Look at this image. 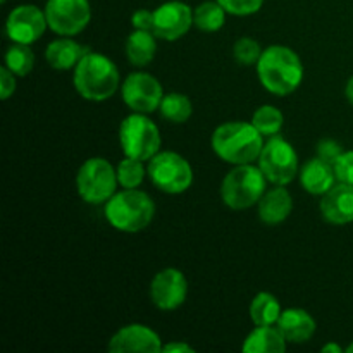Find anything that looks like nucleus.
Segmentation results:
<instances>
[{
	"label": "nucleus",
	"instance_id": "473e14b6",
	"mask_svg": "<svg viewBox=\"0 0 353 353\" xmlns=\"http://www.w3.org/2000/svg\"><path fill=\"white\" fill-rule=\"evenodd\" d=\"M16 74L7 65L0 68V99L7 100L16 92Z\"/></svg>",
	"mask_w": 353,
	"mask_h": 353
},
{
	"label": "nucleus",
	"instance_id": "7c9ffc66",
	"mask_svg": "<svg viewBox=\"0 0 353 353\" xmlns=\"http://www.w3.org/2000/svg\"><path fill=\"white\" fill-rule=\"evenodd\" d=\"M334 172H336V179L340 183H347L353 186V150L343 152L336 162L333 164Z\"/></svg>",
	"mask_w": 353,
	"mask_h": 353
},
{
	"label": "nucleus",
	"instance_id": "20e7f679",
	"mask_svg": "<svg viewBox=\"0 0 353 353\" xmlns=\"http://www.w3.org/2000/svg\"><path fill=\"white\" fill-rule=\"evenodd\" d=\"M105 219L121 233H140L155 216V203L148 193L138 188L116 192L105 202Z\"/></svg>",
	"mask_w": 353,
	"mask_h": 353
},
{
	"label": "nucleus",
	"instance_id": "ddd939ff",
	"mask_svg": "<svg viewBox=\"0 0 353 353\" xmlns=\"http://www.w3.org/2000/svg\"><path fill=\"white\" fill-rule=\"evenodd\" d=\"M193 10L188 3L171 0L154 10V34L159 40L176 41L193 26Z\"/></svg>",
	"mask_w": 353,
	"mask_h": 353
},
{
	"label": "nucleus",
	"instance_id": "a211bd4d",
	"mask_svg": "<svg viewBox=\"0 0 353 353\" xmlns=\"http://www.w3.org/2000/svg\"><path fill=\"white\" fill-rule=\"evenodd\" d=\"M259 217L262 223L269 226L285 223L293 210V199L285 186L274 185V188L265 190L262 199L259 200Z\"/></svg>",
	"mask_w": 353,
	"mask_h": 353
},
{
	"label": "nucleus",
	"instance_id": "39448f33",
	"mask_svg": "<svg viewBox=\"0 0 353 353\" xmlns=\"http://www.w3.org/2000/svg\"><path fill=\"white\" fill-rule=\"evenodd\" d=\"M265 185L268 179L259 165H234V169L224 176L221 185V199L233 210L250 209L262 199L265 193Z\"/></svg>",
	"mask_w": 353,
	"mask_h": 353
},
{
	"label": "nucleus",
	"instance_id": "4be33fe9",
	"mask_svg": "<svg viewBox=\"0 0 353 353\" xmlns=\"http://www.w3.org/2000/svg\"><path fill=\"white\" fill-rule=\"evenodd\" d=\"M157 37L154 31L133 30L126 40V57L137 68H145L155 59Z\"/></svg>",
	"mask_w": 353,
	"mask_h": 353
},
{
	"label": "nucleus",
	"instance_id": "6ab92c4d",
	"mask_svg": "<svg viewBox=\"0 0 353 353\" xmlns=\"http://www.w3.org/2000/svg\"><path fill=\"white\" fill-rule=\"evenodd\" d=\"M279 331L290 343H305L314 336L317 324L314 317L303 309H286L281 312L278 324Z\"/></svg>",
	"mask_w": 353,
	"mask_h": 353
},
{
	"label": "nucleus",
	"instance_id": "423d86ee",
	"mask_svg": "<svg viewBox=\"0 0 353 353\" xmlns=\"http://www.w3.org/2000/svg\"><path fill=\"white\" fill-rule=\"evenodd\" d=\"M119 143L126 157L150 161L161 152V131L147 114L133 112L121 121Z\"/></svg>",
	"mask_w": 353,
	"mask_h": 353
},
{
	"label": "nucleus",
	"instance_id": "f8f14e48",
	"mask_svg": "<svg viewBox=\"0 0 353 353\" xmlns=\"http://www.w3.org/2000/svg\"><path fill=\"white\" fill-rule=\"evenodd\" d=\"M48 28L45 10L33 3H23L12 9L6 21V33L14 43L31 45L45 33Z\"/></svg>",
	"mask_w": 353,
	"mask_h": 353
},
{
	"label": "nucleus",
	"instance_id": "aec40b11",
	"mask_svg": "<svg viewBox=\"0 0 353 353\" xmlns=\"http://www.w3.org/2000/svg\"><path fill=\"white\" fill-rule=\"evenodd\" d=\"M88 54L83 45H79L78 41H74L72 38L64 37L57 38V40L50 41L47 45V50H45V59H47L48 65L52 69H57V71H69V69H74L78 65V62L81 61L85 55Z\"/></svg>",
	"mask_w": 353,
	"mask_h": 353
},
{
	"label": "nucleus",
	"instance_id": "4c0bfd02",
	"mask_svg": "<svg viewBox=\"0 0 353 353\" xmlns=\"http://www.w3.org/2000/svg\"><path fill=\"white\" fill-rule=\"evenodd\" d=\"M347 352H348V353H353V343L350 345V347H348V348H347Z\"/></svg>",
	"mask_w": 353,
	"mask_h": 353
},
{
	"label": "nucleus",
	"instance_id": "c9c22d12",
	"mask_svg": "<svg viewBox=\"0 0 353 353\" xmlns=\"http://www.w3.org/2000/svg\"><path fill=\"white\" fill-rule=\"evenodd\" d=\"M345 95H347L348 102H350L352 105H353V76H352L350 79H348L347 86H345Z\"/></svg>",
	"mask_w": 353,
	"mask_h": 353
},
{
	"label": "nucleus",
	"instance_id": "c85d7f7f",
	"mask_svg": "<svg viewBox=\"0 0 353 353\" xmlns=\"http://www.w3.org/2000/svg\"><path fill=\"white\" fill-rule=\"evenodd\" d=\"M262 55V48L257 40L250 37H241L233 45V57L241 65H255Z\"/></svg>",
	"mask_w": 353,
	"mask_h": 353
},
{
	"label": "nucleus",
	"instance_id": "f257e3e1",
	"mask_svg": "<svg viewBox=\"0 0 353 353\" xmlns=\"http://www.w3.org/2000/svg\"><path fill=\"white\" fill-rule=\"evenodd\" d=\"M255 69L261 85L276 97L292 95L302 85V61L293 48L285 45H271L264 48Z\"/></svg>",
	"mask_w": 353,
	"mask_h": 353
},
{
	"label": "nucleus",
	"instance_id": "c756f323",
	"mask_svg": "<svg viewBox=\"0 0 353 353\" xmlns=\"http://www.w3.org/2000/svg\"><path fill=\"white\" fill-rule=\"evenodd\" d=\"M228 14L233 16H252L264 6V0H217Z\"/></svg>",
	"mask_w": 353,
	"mask_h": 353
},
{
	"label": "nucleus",
	"instance_id": "f03ea898",
	"mask_svg": "<svg viewBox=\"0 0 353 353\" xmlns=\"http://www.w3.org/2000/svg\"><path fill=\"white\" fill-rule=\"evenodd\" d=\"M262 134L252 123L231 121L217 126L212 133V150L221 161L233 165L252 164L261 155Z\"/></svg>",
	"mask_w": 353,
	"mask_h": 353
},
{
	"label": "nucleus",
	"instance_id": "1a4fd4ad",
	"mask_svg": "<svg viewBox=\"0 0 353 353\" xmlns=\"http://www.w3.org/2000/svg\"><path fill=\"white\" fill-rule=\"evenodd\" d=\"M257 165L272 185L286 186L300 172L299 155L292 143L279 137L269 138L257 159Z\"/></svg>",
	"mask_w": 353,
	"mask_h": 353
},
{
	"label": "nucleus",
	"instance_id": "f704fd0d",
	"mask_svg": "<svg viewBox=\"0 0 353 353\" xmlns=\"http://www.w3.org/2000/svg\"><path fill=\"white\" fill-rule=\"evenodd\" d=\"M162 352H168V353H192L195 352V348L190 347L188 343H183V341H172V343H168L162 347Z\"/></svg>",
	"mask_w": 353,
	"mask_h": 353
},
{
	"label": "nucleus",
	"instance_id": "cd10ccee",
	"mask_svg": "<svg viewBox=\"0 0 353 353\" xmlns=\"http://www.w3.org/2000/svg\"><path fill=\"white\" fill-rule=\"evenodd\" d=\"M147 169H145L143 161L126 157L117 165V179L123 188H138L143 183Z\"/></svg>",
	"mask_w": 353,
	"mask_h": 353
},
{
	"label": "nucleus",
	"instance_id": "dca6fc26",
	"mask_svg": "<svg viewBox=\"0 0 353 353\" xmlns=\"http://www.w3.org/2000/svg\"><path fill=\"white\" fill-rule=\"evenodd\" d=\"M319 209L326 223L336 226L353 223V186L347 183L334 185L323 195Z\"/></svg>",
	"mask_w": 353,
	"mask_h": 353
},
{
	"label": "nucleus",
	"instance_id": "5701e85b",
	"mask_svg": "<svg viewBox=\"0 0 353 353\" xmlns=\"http://www.w3.org/2000/svg\"><path fill=\"white\" fill-rule=\"evenodd\" d=\"M250 319L255 326H274L281 317V305L272 293L261 292L250 303Z\"/></svg>",
	"mask_w": 353,
	"mask_h": 353
},
{
	"label": "nucleus",
	"instance_id": "72a5a7b5",
	"mask_svg": "<svg viewBox=\"0 0 353 353\" xmlns=\"http://www.w3.org/2000/svg\"><path fill=\"white\" fill-rule=\"evenodd\" d=\"M131 24H133L134 30L154 31V12L147 9H138L131 16Z\"/></svg>",
	"mask_w": 353,
	"mask_h": 353
},
{
	"label": "nucleus",
	"instance_id": "2eb2a0df",
	"mask_svg": "<svg viewBox=\"0 0 353 353\" xmlns=\"http://www.w3.org/2000/svg\"><path fill=\"white\" fill-rule=\"evenodd\" d=\"M162 341L154 330L143 324H128L121 327L109 341V352L114 353H159Z\"/></svg>",
	"mask_w": 353,
	"mask_h": 353
},
{
	"label": "nucleus",
	"instance_id": "a878e982",
	"mask_svg": "<svg viewBox=\"0 0 353 353\" xmlns=\"http://www.w3.org/2000/svg\"><path fill=\"white\" fill-rule=\"evenodd\" d=\"M3 65H7L19 78L30 74L34 68V54L30 45H10L6 52V57H3Z\"/></svg>",
	"mask_w": 353,
	"mask_h": 353
},
{
	"label": "nucleus",
	"instance_id": "9b49d317",
	"mask_svg": "<svg viewBox=\"0 0 353 353\" xmlns=\"http://www.w3.org/2000/svg\"><path fill=\"white\" fill-rule=\"evenodd\" d=\"M121 97L133 112L150 114L161 107L164 90L159 79L148 72H131L121 85Z\"/></svg>",
	"mask_w": 353,
	"mask_h": 353
},
{
	"label": "nucleus",
	"instance_id": "7ed1b4c3",
	"mask_svg": "<svg viewBox=\"0 0 353 353\" xmlns=\"http://www.w3.org/2000/svg\"><path fill=\"white\" fill-rule=\"evenodd\" d=\"M72 83L85 100L103 102L119 88V69L103 54L88 52L74 68Z\"/></svg>",
	"mask_w": 353,
	"mask_h": 353
},
{
	"label": "nucleus",
	"instance_id": "e433bc0d",
	"mask_svg": "<svg viewBox=\"0 0 353 353\" xmlns=\"http://www.w3.org/2000/svg\"><path fill=\"white\" fill-rule=\"evenodd\" d=\"M330 352L341 353L343 350H341V347H338V345H334V343H330V345H326V347H323V353H330Z\"/></svg>",
	"mask_w": 353,
	"mask_h": 353
},
{
	"label": "nucleus",
	"instance_id": "f3484780",
	"mask_svg": "<svg viewBox=\"0 0 353 353\" xmlns=\"http://www.w3.org/2000/svg\"><path fill=\"white\" fill-rule=\"evenodd\" d=\"M299 176L303 190L316 196H323L324 193L333 188L334 181H338L333 164H330V162L321 157H314L307 161L303 168L300 169Z\"/></svg>",
	"mask_w": 353,
	"mask_h": 353
},
{
	"label": "nucleus",
	"instance_id": "58836bf2",
	"mask_svg": "<svg viewBox=\"0 0 353 353\" xmlns=\"http://www.w3.org/2000/svg\"><path fill=\"white\" fill-rule=\"evenodd\" d=\"M7 2V0H2V3H6Z\"/></svg>",
	"mask_w": 353,
	"mask_h": 353
},
{
	"label": "nucleus",
	"instance_id": "bb28decb",
	"mask_svg": "<svg viewBox=\"0 0 353 353\" xmlns=\"http://www.w3.org/2000/svg\"><path fill=\"white\" fill-rule=\"evenodd\" d=\"M252 124L257 128L262 137L272 138L279 134L283 124H285V117H283L281 110L276 109L274 105H262L254 112Z\"/></svg>",
	"mask_w": 353,
	"mask_h": 353
},
{
	"label": "nucleus",
	"instance_id": "412c9836",
	"mask_svg": "<svg viewBox=\"0 0 353 353\" xmlns=\"http://www.w3.org/2000/svg\"><path fill=\"white\" fill-rule=\"evenodd\" d=\"M286 338L278 326H257L243 341L245 353H283L286 350Z\"/></svg>",
	"mask_w": 353,
	"mask_h": 353
},
{
	"label": "nucleus",
	"instance_id": "9d476101",
	"mask_svg": "<svg viewBox=\"0 0 353 353\" xmlns=\"http://www.w3.org/2000/svg\"><path fill=\"white\" fill-rule=\"evenodd\" d=\"M43 10L48 28L61 37H76L92 19L88 0H48Z\"/></svg>",
	"mask_w": 353,
	"mask_h": 353
},
{
	"label": "nucleus",
	"instance_id": "0eeeda50",
	"mask_svg": "<svg viewBox=\"0 0 353 353\" xmlns=\"http://www.w3.org/2000/svg\"><path fill=\"white\" fill-rule=\"evenodd\" d=\"M119 179L117 169L103 157H92L81 164L76 174L78 195L92 205L105 203L116 193Z\"/></svg>",
	"mask_w": 353,
	"mask_h": 353
},
{
	"label": "nucleus",
	"instance_id": "2f4dec72",
	"mask_svg": "<svg viewBox=\"0 0 353 353\" xmlns=\"http://www.w3.org/2000/svg\"><path fill=\"white\" fill-rule=\"evenodd\" d=\"M341 154H343L341 145L334 140H321L319 145H317V157L324 159L330 164H334Z\"/></svg>",
	"mask_w": 353,
	"mask_h": 353
},
{
	"label": "nucleus",
	"instance_id": "6e6552de",
	"mask_svg": "<svg viewBox=\"0 0 353 353\" xmlns=\"http://www.w3.org/2000/svg\"><path fill=\"white\" fill-rule=\"evenodd\" d=\"M147 174L154 186L169 195L185 193L193 185V169L176 152H159L148 161Z\"/></svg>",
	"mask_w": 353,
	"mask_h": 353
},
{
	"label": "nucleus",
	"instance_id": "4468645a",
	"mask_svg": "<svg viewBox=\"0 0 353 353\" xmlns=\"http://www.w3.org/2000/svg\"><path fill=\"white\" fill-rule=\"evenodd\" d=\"M188 281L176 268H165L154 276L150 283V299L157 309L171 312L185 303Z\"/></svg>",
	"mask_w": 353,
	"mask_h": 353
},
{
	"label": "nucleus",
	"instance_id": "393cba45",
	"mask_svg": "<svg viewBox=\"0 0 353 353\" xmlns=\"http://www.w3.org/2000/svg\"><path fill=\"white\" fill-rule=\"evenodd\" d=\"M159 110H161V116L164 117V119H168L169 123L183 124L192 117L193 103L192 100L186 95H183V93L172 92L164 95Z\"/></svg>",
	"mask_w": 353,
	"mask_h": 353
},
{
	"label": "nucleus",
	"instance_id": "b1692460",
	"mask_svg": "<svg viewBox=\"0 0 353 353\" xmlns=\"http://www.w3.org/2000/svg\"><path fill=\"white\" fill-rule=\"evenodd\" d=\"M226 14L228 12L217 0H214V2H202L193 10V23H195V26L200 31L214 33V31H219L224 26Z\"/></svg>",
	"mask_w": 353,
	"mask_h": 353
}]
</instances>
